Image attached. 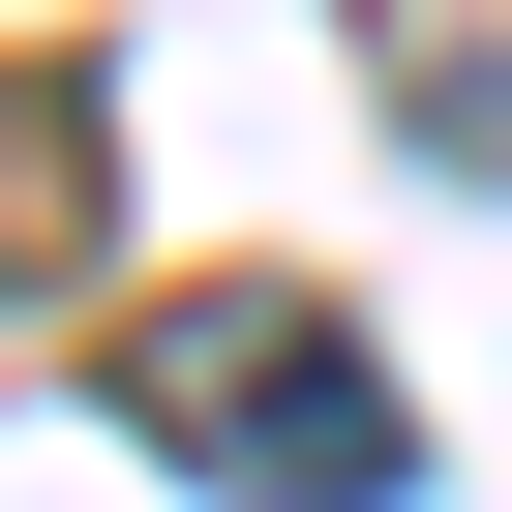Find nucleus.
<instances>
[{
  "mask_svg": "<svg viewBox=\"0 0 512 512\" xmlns=\"http://www.w3.org/2000/svg\"><path fill=\"white\" fill-rule=\"evenodd\" d=\"M121 422H151L181 482H241V512H392V482H422V422H392V362H362L332 302H151Z\"/></svg>",
  "mask_w": 512,
  "mask_h": 512,
  "instance_id": "f257e3e1",
  "label": "nucleus"
}]
</instances>
